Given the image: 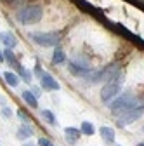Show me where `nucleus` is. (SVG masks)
<instances>
[{
  "label": "nucleus",
  "mask_w": 144,
  "mask_h": 146,
  "mask_svg": "<svg viewBox=\"0 0 144 146\" xmlns=\"http://www.w3.org/2000/svg\"><path fill=\"white\" fill-rule=\"evenodd\" d=\"M139 106L137 104V99L135 96H132L130 92H125V94H120L116 96L111 103H110V108H111V111L113 113H125V111H129V110Z\"/></svg>",
  "instance_id": "nucleus-1"
},
{
  "label": "nucleus",
  "mask_w": 144,
  "mask_h": 146,
  "mask_svg": "<svg viewBox=\"0 0 144 146\" xmlns=\"http://www.w3.org/2000/svg\"><path fill=\"white\" fill-rule=\"evenodd\" d=\"M30 38L42 47H56L59 42H61V33L57 31H49V33H44V31H31L30 33Z\"/></svg>",
  "instance_id": "nucleus-2"
},
{
  "label": "nucleus",
  "mask_w": 144,
  "mask_h": 146,
  "mask_svg": "<svg viewBox=\"0 0 144 146\" xmlns=\"http://www.w3.org/2000/svg\"><path fill=\"white\" fill-rule=\"evenodd\" d=\"M42 16L44 12L40 5H28L17 12V21L23 25H33V23H38L42 19Z\"/></svg>",
  "instance_id": "nucleus-3"
},
{
  "label": "nucleus",
  "mask_w": 144,
  "mask_h": 146,
  "mask_svg": "<svg viewBox=\"0 0 144 146\" xmlns=\"http://www.w3.org/2000/svg\"><path fill=\"white\" fill-rule=\"evenodd\" d=\"M120 89H122V75H118V77H115V78H111V80H108L106 85H104L102 90H101V101L110 104V103L118 96Z\"/></svg>",
  "instance_id": "nucleus-4"
},
{
  "label": "nucleus",
  "mask_w": 144,
  "mask_h": 146,
  "mask_svg": "<svg viewBox=\"0 0 144 146\" xmlns=\"http://www.w3.org/2000/svg\"><path fill=\"white\" fill-rule=\"evenodd\" d=\"M142 113H144V106H135V108L129 110V111H125V113L118 118V125H120V127H125L127 123H132V122H135Z\"/></svg>",
  "instance_id": "nucleus-5"
},
{
  "label": "nucleus",
  "mask_w": 144,
  "mask_h": 146,
  "mask_svg": "<svg viewBox=\"0 0 144 146\" xmlns=\"http://www.w3.org/2000/svg\"><path fill=\"white\" fill-rule=\"evenodd\" d=\"M40 84H42V89H45V90H59L61 89L59 82H56V78L50 73H44V77L40 78Z\"/></svg>",
  "instance_id": "nucleus-6"
},
{
  "label": "nucleus",
  "mask_w": 144,
  "mask_h": 146,
  "mask_svg": "<svg viewBox=\"0 0 144 146\" xmlns=\"http://www.w3.org/2000/svg\"><path fill=\"white\" fill-rule=\"evenodd\" d=\"M0 42L5 45V49H14V47L17 45L16 36H14L11 31H0Z\"/></svg>",
  "instance_id": "nucleus-7"
},
{
  "label": "nucleus",
  "mask_w": 144,
  "mask_h": 146,
  "mask_svg": "<svg viewBox=\"0 0 144 146\" xmlns=\"http://www.w3.org/2000/svg\"><path fill=\"white\" fill-rule=\"evenodd\" d=\"M23 99L26 101L28 106H31V108H38V99H37V96H35L31 90H24V92H23Z\"/></svg>",
  "instance_id": "nucleus-8"
},
{
  "label": "nucleus",
  "mask_w": 144,
  "mask_h": 146,
  "mask_svg": "<svg viewBox=\"0 0 144 146\" xmlns=\"http://www.w3.org/2000/svg\"><path fill=\"white\" fill-rule=\"evenodd\" d=\"M64 134H66V137H68V141H69V143H75V141H78V137H80L82 131L75 129V127H66V129H64Z\"/></svg>",
  "instance_id": "nucleus-9"
},
{
  "label": "nucleus",
  "mask_w": 144,
  "mask_h": 146,
  "mask_svg": "<svg viewBox=\"0 0 144 146\" xmlns=\"http://www.w3.org/2000/svg\"><path fill=\"white\" fill-rule=\"evenodd\" d=\"M99 134H101V137H104V141H108V143H113V139H115V131L111 129V127H101V129H99Z\"/></svg>",
  "instance_id": "nucleus-10"
},
{
  "label": "nucleus",
  "mask_w": 144,
  "mask_h": 146,
  "mask_svg": "<svg viewBox=\"0 0 144 146\" xmlns=\"http://www.w3.org/2000/svg\"><path fill=\"white\" fill-rule=\"evenodd\" d=\"M4 78H5V82H7L11 87H16L17 84H19V78H17L12 71H4Z\"/></svg>",
  "instance_id": "nucleus-11"
},
{
  "label": "nucleus",
  "mask_w": 144,
  "mask_h": 146,
  "mask_svg": "<svg viewBox=\"0 0 144 146\" xmlns=\"http://www.w3.org/2000/svg\"><path fill=\"white\" fill-rule=\"evenodd\" d=\"M30 136H31V129L28 127V123H24L23 127L17 129V137H19V139H28Z\"/></svg>",
  "instance_id": "nucleus-12"
},
{
  "label": "nucleus",
  "mask_w": 144,
  "mask_h": 146,
  "mask_svg": "<svg viewBox=\"0 0 144 146\" xmlns=\"http://www.w3.org/2000/svg\"><path fill=\"white\" fill-rule=\"evenodd\" d=\"M4 59H5V61H7L9 64H12L14 68H16L17 64H19V63L16 61V56L12 54V50H11V49H5V50H4Z\"/></svg>",
  "instance_id": "nucleus-13"
},
{
  "label": "nucleus",
  "mask_w": 144,
  "mask_h": 146,
  "mask_svg": "<svg viewBox=\"0 0 144 146\" xmlns=\"http://www.w3.org/2000/svg\"><path fill=\"white\" fill-rule=\"evenodd\" d=\"M16 70H17V73H19V75L24 78V82H28V84L31 82V75H30V71H28L23 64H17V66H16Z\"/></svg>",
  "instance_id": "nucleus-14"
},
{
  "label": "nucleus",
  "mask_w": 144,
  "mask_h": 146,
  "mask_svg": "<svg viewBox=\"0 0 144 146\" xmlns=\"http://www.w3.org/2000/svg\"><path fill=\"white\" fill-rule=\"evenodd\" d=\"M66 59V56H64V52L61 50V49H56L54 50V56H52V63L54 64H59V63H63Z\"/></svg>",
  "instance_id": "nucleus-15"
},
{
  "label": "nucleus",
  "mask_w": 144,
  "mask_h": 146,
  "mask_svg": "<svg viewBox=\"0 0 144 146\" xmlns=\"http://www.w3.org/2000/svg\"><path fill=\"white\" fill-rule=\"evenodd\" d=\"M80 131H82L83 134H87V136H92L96 129H94V125H92L90 122H83V123H82V129H80Z\"/></svg>",
  "instance_id": "nucleus-16"
},
{
  "label": "nucleus",
  "mask_w": 144,
  "mask_h": 146,
  "mask_svg": "<svg viewBox=\"0 0 144 146\" xmlns=\"http://www.w3.org/2000/svg\"><path fill=\"white\" fill-rule=\"evenodd\" d=\"M42 117H44L45 120H49L50 125H56V117L52 115V111H49V110H44V111H42Z\"/></svg>",
  "instance_id": "nucleus-17"
},
{
  "label": "nucleus",
  "mask_w": 144,
  "mask_h": 146,
  "mask_svg": "<svg viewBox=\"0 0 144 146\" xmlns=\"http://www.w3.org/2000/svg\"><path fill=\"white\" fill-rule=\"evenodd\" d=\"M44 73H45V71H42L40 64H35V75H37L38 78H42V77H44Z\"/></svg>",
  "instance_id": "nucleus-18"
},
{
  "label": "nucleus",
  "mask_w": 144,
  "mask_h": 146,
  "mask_svg": "<svg viewBox=\"0 0 144 146\" xmlns=\"http://www.w3.org/2000/svg\"><path fill=\"white\" fill-rule=\"evenodd\" d=\"M38 144H40V146H54V144H52L49 139H45V137H40V139H38Z\"/></svg>",
  "instance_id": "nucleus-19"
},
{
  "label": "nucleus",
  "mask_w": 144,
  "mask_h": 146,
  "mask_svg": "<svg viewBox=\"0 0 144 146\" xmlns=\"http://www.w3.org/2000/svg\"><path fill=\"white\" fill-rule=\"evenodd\" d=\"M2 115L7 117V118H11V117H12V111H11L9 108H2Z\"/></svg>",
  "instance_id": "nucleus-20"
},
{
  "label": "nucleus",
  "mask_w": 144,
  "mask_h": 146,
  "mask_svg": "<svg viewBox=\"0 0 144 146\" xmlns=\"http://www.w3.org/2000/svg\"><path fill=\"white\" fill-rule=\"evenodd\" d=\"M4 61H5V59H4V52L0 50V63H4Z\"/></svg>",
  "instance_id": "nucleus-21"
},
{
  "label": "nucleus",
  "mask_w": 144,
  "mask_h": 146,
  "mask_svg": "<svg viewBox=\"0 0 144 146\" xmlns=\"http://www.w3.org/2000/svg\"><path fill=\"white\" fill-rule=\"evenodd\" d=\"M23 146H35V144H33V143H24Z\"/></svg>",
  "instance_id": "nucleus-22"
},
{
  "label": "nucleus",
  "mask_w": 144,
  "mask_h": 146,
  "mask_svg": "<svg viewBox=\"0 0 144 146\" xmlns=\"http://www.w3.org/2000/svg\"><path fill=\"white\" fill-rule=\"evenodd\" d=\"M137 146H144V143H139V144H137Z\"/></svg>",
  "instance_id": "nucleus-23"
},
{
  "label": "nucleus",
  "mask_w": 144,
  "mask_h": 146,
  "mask_svg": "<svg viewBox=\"0 0 144 146\" xmlns=\"http://www.w3.org/2000/svg\"><path fill=\"white\" fill-rule=\"evenodd\" d=\"M142 131H144V127H142Z\"/></svg>",
  "instance_id": "nucleus-24"
},
{
  "label": "nucleus",
  "mask_w": 144,
  "mask_h": 146,
  "mask_svg": "<svg viewBox=\"0 0 144 146\" xmlns=\"http://www.w3.org/2000/svg\"><path fill=\"white\" fill-rule=\"evenodd\" d=\"M116 146H120V144H116Z\"/></svg>",
  "instance_id": "nucleus-25"
}]
</instances>
